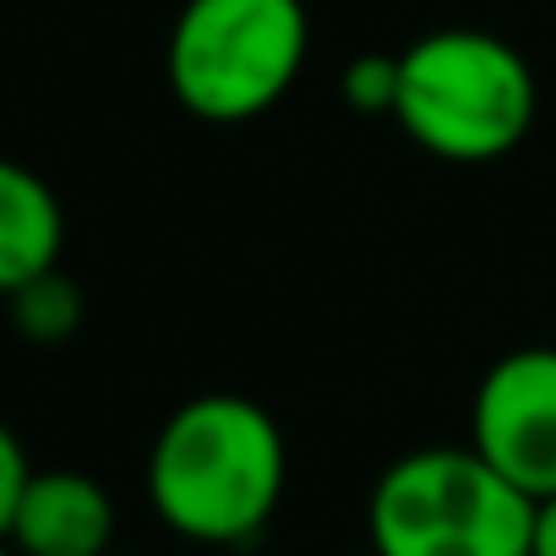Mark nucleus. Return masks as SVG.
<instances>
[{"label": "nucleus", "mask_w": 556, "mask_h": 556, "mask_svg": "<svg viewBox=\"0 0 556 556\" xmlns=\"http://www.w3.org/2000/svg\"><path fill=\"white\" fill-rule=\"evenodd\" d=\"M469 447L523 496H556V350H507L475 388Z\"/></svg>", "instance_id": "5"}, {"label": "nucleus", "mask_w": 556, "mask_h": 556, "mask_svg": "<svg viewBox=\"0 0 556 556\" xmlns=\"http://www.w3.org/2000/svg\"><path fill=\"white\" fill-rule=\"evenodd\" d=\"M312 55L301 0H186L175 12L164 72L186 115L245 126L285 99Z\"/></svg>", "instance_id": "4"}, {"label": "nucleus", "mask_w": 556, "mask_h": 556, "mask_svg": "<svg viewBox=\"0 0 556 556\" xmlns=\"http://www.w3.org/2000/svg\"><path fill=\"white\" fill-rule=\"evenodd\" d=\"M285 431L245 393L186 399L148 447V502L191 545H245L278 513Z\"/></svg>", "instance_id": "1"}, {"label": "nucleus", "mask_w": 556, "mask_h": 556, "mask_svg": "<svg viewBox=\"0 0 556 556\" xmlns=\"http://www.w3.org/2000/svg\"><path fill=\"white\" fill-rule=\"evenodd\" d=\"M529 556H556V496H540V502H534V540H529Z\"/></svg>", "instance_id": "11"}, {"label": "nucleus", "mask_w": 556, "mask_h": 556, "mask_svg": "<svg viewBox=\"0 0 556 556\" xmlns=\"http://www.w3.org/2000/svg\"><path fill=\"white\" fill-rule=\"evenodd\" d=\"M339 99H344L355 115H393V99H399V55H382V50L355 55V61L344 66Z\"/></svg>", "instance_id": "9"}, {"label": "nucleus", "mask_w": 556, "mask_h": 556, "mask_svg": "<svg viewBox=\"0 0 556 556\" xmlns=\"http://www.w3.org/2000/svg\"><path fill=\"white\" fill-rule=\"evenodd\" d=\"M7 540L23 556H104L115 551V502L83 469H34Z\"/></svg>", "instance_id": "6"}, {"label": "nucleus", "mask_w": 556, "mask_h": 556, "mask_svg": "<svg viewBox=\"0 0 556 556\" xmlns=\"http://www.w3.org/2000/svg\"><path fill=\"white\" fill-rule=\"evenodd\" d=\"M7 306H12V328L28 344H66L83 328V290L72 285L61 267L28 278L23 290L7 295Z\"/></svg>", "instance_id": "8"}, {"label": "nucleus", "mask_w": 556, "mask_h": 556, "mask_svg": "<svg viewBox=\"0 0 556 556\" xmlns=\"http://www.w3.org/2000/svg\"><path fill=\"white\" fill-rule=\"evenodd\" d=\"M28 475H34V464H28V453H23L17 431H12L7 420H0V534L12 529V513H17V496H23Z\"/></svg>", "instance_id": "10"}, {"label": "nucleus", "mask_w": 556, "mask_h": 556, "mask_svg": "<svg viewBox=\"0 0 556 556\" xmlns=\"http://www.w3.org/2000/svg\"><path fill=\"white\" fill-rule=\"evenodd\" d=\"M529 61L485 28H431L399 50L393 121L415 148L447 164H491L534 126Z\"/></svg>", "instance_id": "2"}, {"label": "nucleus", "mask_w": 556, "mask_h": 556, "mask_svg": "<svg viewBox=\"0 0 556 556\" xmlns=\"http://www.w3.org/2000/svg\"><path fill=\"white\" fill-rule=\"evenodd\" d=\"M0 556H23V551H17V545H12L7 534H0Z\"/></svg>", "instance_id": "12"}, {"label": "nucleus", "mask_w": 556, "mask_h": 556, "mask_svg": "<svg viewBox=\"0 0 556 556\" xmlns=\"http://www.w3.org/2000/svg\"><path fill=\"white\" fill-rule=\"evenodd\" d=\"M366 534L382 556H529L534 496L475 447H415L377 475Z\"/></svg>", "instance_id": "3"}, {"label": "nucleus", "mask_w": 556, "mask_h": 556, "mask_svg": "<svg viewBox=\"0 0 556 556\" xmlns=\"http://www.w3.org/2000/svg\"><path fill=\"white\" fill-rule=\"evenodd\" d=\"M104 556H121V551H104Z\"/></svg>", "instance_id": "14"}, {"label": "nucleus", "mask_w": 556, "mask_h": 556, "mask_svg": "<svg viewBox=\"0 0 556 556\" xmlns=\"http://www.w3.org/2000/svg\"><path fill=\"white\" fill-rule=\"evenodd\" d=\"M66 213L50 180L17 159H0V301L28 278L61 267Z\"/></svg>", "instance_id": "7"}, {"label": "nucleus", "mask_w": 556, "mask_h": 556, "mask_svg": "<svg viewBox=\"0 0 556 556\" xmlns=\"http://www.w3.org/2000/svg\"><path fill=\"white\" fill-rule=\"evenodd\" d=\"M366 556H382V551H366Z\"/></svg>", "instance_id": "13"}]
</instances>
